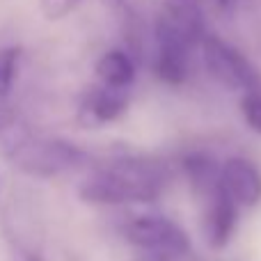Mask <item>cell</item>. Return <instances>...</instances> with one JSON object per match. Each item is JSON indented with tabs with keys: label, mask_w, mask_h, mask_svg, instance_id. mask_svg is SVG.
Masks as SVG:
<instances>
[{
	"label": "cell",
	"mask_w": 261,
	"mask_h": 261,
	"mask_svg": "<svg viewBox=\"0 0 261 261\" xmlns=\"http://www.w3.org/2000/svg\"><path fill=\"white\" fill-rule=\"evenodd\" d=\"M170 181V167L151 156H117L94 170L78 188L83 202L99 206L153 202Z\"/></svg>",
	"instance_id": "6da1fadb"
},
{
	"label": "cell",
	"mask_w": 261,
	"mask_h": 261,
	"mask_svg": "<svg viewBox=\"0 0 261 261\" xmlns=\"http://www.w3.org/2000/svg\"><path fill=\"white\" fill-rule=\"evenodd\" d=\"M103 3L108 5V7H113V9H122L126 0H103Z\"/></svg>",
	"instance_id": "e0dca14e"
},
{
	"label": "cell",
	"mask_w": 261,
	"mask_h": 261,
	"mask_svg": "<svg viewBox=\"0 0 261 261\" xmlns=\"http://www.w3.org/2000/svg\"><path fill=\"white\" fill-rule=\"evenodd\" d=\"M21 261H41L39 257H35V254H25V257H23Z\"/></svg>",
	"instance_id": "d6986e66"
},
{
	"label": "cell",
	"mask_w": 261,
	"mask_h": 261,
	"mask_svg": "<svg viewBox=\"0 0 261 261\" xmlns=\"http://www.w3.org/2000/svg\"><path fill=\"white\" fill-rule=\"evenodd\" d=\"M241 113L252 130L261 133V94L259 92H245L241 99Z\"/></svg>",
	"instance_id": "5bb4252c"
},
{
	"label": "cell",
	"mask_w": 261,
	"mask_h": 261,
	"mask_svg": "<svg viewBox=\"0 0 261 261\" xmlns=\"http://www.w3.org/2000/svg\"><path fill=\"white\" fill-rule=\"evenodd\" d=\"M126 239L144 252H190V241L176 222L163 216H140L124 229Z\"/></svg>",
	"instance_id": "277c9868"
},
{
	"label": "cell",
	"mask_w": 261,
	"mask_h": 261,
	"mask_svg": "<svg viewBox=\"0 0 261 261\" xmlns=\"http://www.w3.org/2000/svg\"><path fill=\"white\" fill-rule=\"evenodd\" d=\"M94 71H96V78L101 81V85L128 90L135 78V64L126 50L113 48L96 60Z\"/></svg>",
	"instance_id": "30bf717a"
},
{
	"label": "cell",
	"mask_w": 261,
	"mask_h": 261,
	"mask_svg": "<svg viewBox=\"0 0 261 261\" xmlns=\"http://www.w3.org/2000/svg\"><path fill=\"white\" fill-rule=\"evenodd\" d=\"M234 3H236V0H216V5L220 9H231V7H234Z\"/></svg>",
	"instance_id": "ac0fdd59"
},
{
	"label": "cell",
	"mask_w": 261,
	"mask_h": 261,
	"mask_svg": "<svg viewBox=\"0 0 261 261\" xmlns=\"http://www.w3.org/2000/svg\"><path fill=\"white\" fill-rule=\"evenodd\" d=\"M156 21H163L165 25L174 28L184 37H188L195 46H199L204 30V9L202 0H161Z\"/></svg>",
	"instance_id": "9c48e42d"
},
{
	"label": "cell",
	"mask_w": 261,
	"mask_h": 261,
	"mask_svg": "<svg viewBox=\"0 0 261 261\" xmlns=\"http://www.w3.org/2000/svg\"><path fill=\"white\" fill-rule=\"evenodd\" d=\"M204 199V234L213 250H222L229 243L231 234L236 229V206L239 204L227 195L222 184L213 193H208Z\"/></svg>",
	"instance_id": "8992f818"
},
{
	"label": "cell",
	"mask_w": 261,
	"mask_h": 261,
	"mask_svg": "<svg viewBox=\"0 0 261 261\" xmlns=\"http://www.w3.org/2000/svg\"><path fill=\"white\" fill-rule=\"evenodd\" d=\"M78 3L81 0H39V9L46 21H62L78 7Z\"/></svg>",
	"instance_id": "9a60e30c"
},
{
	"label": "cell",
	"mask_w": 261,
	"mask_h": 261,
	"mask_svg": "<svg viewBox=\"0 0 261 261\" xmlns=\"http://www.w3.org/2000/svg\"><path fill=\"white\" fill-rule=\"evenodd\" d=\"M156 76L167 85H184L190 73V53L195 44L174 28L156 21Z\"/></svg>",
	"instance_id": "5b68a950"
},
{
	"label": "cell",
	"mask_w": 261,
	"mask_h": 261,
	"mask_svg": "<svg viewBox=\"0 0 261 261\" xmlns=\"http://www.w3.org/2000/svg\"><path fill=\"white\" fill-rule=\"evenodd\" d=\"M12 163L30 176H58L85 163V153L60 138L25 135L9 153Z\"/></svg>",
	"instance_id": "7a4b0ae2"
},
{
	"label": "cell",
	"mask_w": 261,
	"mask_h": 261,
	"mask_svg": "<svg viewBox=\"0 0 261 261\" xmlns=\"http://www.w3.org/2000/svg\"><path fill=\"white\" fill-rule=\"evenodd\" d=\"M25 135H28V130L23 128L18 115L14 113L12 108L0 103V151H3L5 156H9L12 149L16 147Z\"/></svg>",
	"instance_id": "7c38bea8"
},
{
	"label": "cell",
	"mask_w": 261,
	"mask_h": 261,
	"mask_svg": "<svg viewBox=\"0 0 261 261\" xmlns=\"http://www.w3.org/2000/svg\"><path fill=\"white\" fill-rule=\"evenodd\" d=\"M126 108H128L126 90L101 85L94 87L83 99L81 110H78V119H81L83 126H101V124H110L117 117H122Z\"/></svg>",
	"instance_id": "ba28073f"
},
{
	"label": "cell",
	"mask_w": 261,
	"mask_h": 261,
	"mask_svg": "<svg viewBox=\"0 0 261 261\" xmlns=\"http://www.w3.org/2000/svg\"><path fill=\"white\" fill-rule=\"evenodd\" d=\"M199 46H202L204 67L213 81H218L227 90L261 92L259 71L241 50L216 35H204Z\"/></svg>",
	"instance_id": "3957f363"
},
{
	"label": "cell",
	"mask_w": 261,
	"mask_h": 261,
	"mask_svg": "<svg viewBox=\"0 0 261 261\" xmlns=\"http://www.w3.org/2000/svg\"><path fill=\"white\" fill-rule=\"evenodd\" d=\"M220 184L241 206H257L261 202V174L248 158H227L220 165Z\"/></svg>",
	"instance_id": "52a82bcc"
},
{
	"label": "cell",
	"mask_w": 261,
	"mask_h": 261,
	"mask_svg": "<svg viewBox=\"0 0 261 261\" xmlns=\"http://www.w3.org/2000/svg\"><path fill=\"white\" fill-rule=\"evenodd\" d=\"M140 261H195L190 252H144Z\"/></svg>",
	"instance_id": "2e32d148"
},
{
	"label": "cell",
	"mask_w": 261,
	"mask_h": 261,
	"mask_svg": "<svg viewBox=\"0 0 261 261\" xmlns=\"http://www.w3.org/2000/svg\"><path fill=\"white\" fill-rule=\"evenodd\" d=\"M21 46H3L0 48V103L9 96L18 73V62H21Z\"/></svg>",
	"instance_id": "4fadbf2b"
},
{
	"label": "cell",
	"mask_w": 261,
	"mask_h": 261,
	"mask_svg": "<svg viewBox=\"0 0 261 261\" xmlns=\"http://www.w3.org/2000/svg\"><path fill=\"white\" fill-rule=\"evenodd\" d=\"M181 165H184V172L197 197H206L208 193H213L220 186V165L208 153H188V156H184Z\"/></svg>",
	"instance_id": "8fae6325"
}]
</instances>
